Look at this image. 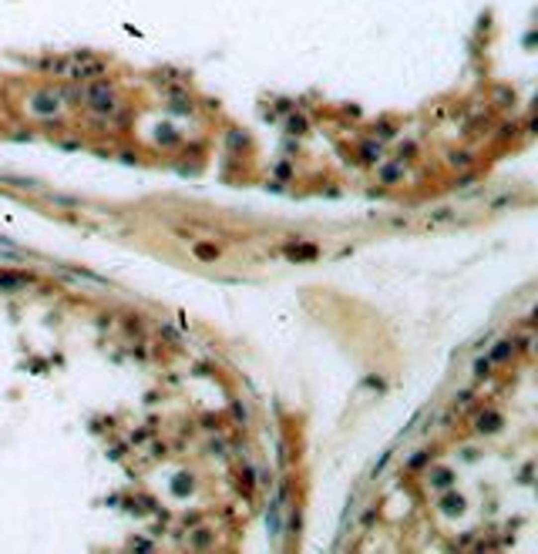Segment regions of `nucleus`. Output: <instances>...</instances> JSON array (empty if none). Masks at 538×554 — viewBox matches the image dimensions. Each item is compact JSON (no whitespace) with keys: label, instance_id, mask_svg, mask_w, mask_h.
Masks as SVG:
<instances>
[{"label":"nucleus","instance_id":"1","mask_svg":"<svg viewBox=\"0 0 538 554\" xmlns=\"http://www.w3.org/2000/svg\"><path fill=\"white\" fill-rule=\"evenodd\" d=\"M54 68L64 74V78H71V81H85V78H101L104 74V61L94 54H88V51H81V54H71L64 57V61H54Z\"/></svg>","mask_w":538,"mask_h":554},{"label":"nucleus","instance_id":"2","mask_svg":"<svg viewBox=\"0 0 538 554\" xmlns=\"http://www.w3.org/2000/svg\"><path fill=\"white\" fill-rule=\"evenodd\" d=\"M30 282V276H20V272H0V289L3 292H17V289H24Z\"/></svg>","mask_w":538,"mask_h":554},{"label":"nucleus","instance_id":"3","mask_svg":"<svg viewBox=\"0 0 538 554\" xmlns=\"http://www.w3.org/2000/svg\"><path fill=\"white\" fill-rule=\"evenodd\" d=\"M474 427L481 430V433H495V430H501V416L495 413V410H488V413H478L474 416Z\"/></svg>","mask_w":538,"mask_h":554},{"label":"nucleus","instance_id":"4","mask_svg":"<svg viewBox=\"0 0 538 554\" xmlns=\"http://www.w3.org/2000/svg\"><path fill=\"white\" fill-rule=\"evenodd\" d=\"M400 171H404V165H383L380 168V181L383 185H394V181L400 178Z\"/></svg>","mask_w":538,"mask_h":554},{"label":"nucleus","instance_id":"5","mask_svg":"<svg viewBox=\"0 0 538 554\" xmlns=\"http://www.w3.org/2000/svg\"><path fill=\"white\" fill-rule=\"evenodd\" d=\"M511 349H515V346H511V339H501V343L495 346V353H491V363H505L511 356Z\"/></svg>","mask_w":538,"mask_h":554},{"label":"nucleus","instance_id":"6","mask_svg":"<svg viewBox=\"0 0 538 554\" xmlns=\"http://www.w3.org/2000/svg\"><path fill=\"white\" fill-rule=\"evenodd\" d=\"M380 145H363V148H360V155H363V161H380Z\"/></svg>","mask_w":538,"mask_h":554},{"label":"nucleus","instance_id":"7","mask_svg":"<svg viewBox=\"0 0 538 554\" xmlns=\"http://www.w3.org/2000/svg\"><path fill=\"white\" fill-rule=\"evenodd\" d=\"M0 181L17 185V188H37V181H30V178H14V175H0Z\"/></svg>","mask_w":538,"mask_h":554},{"label":"nucleus","instance_id":"8","mask_svg":"<svg viewBox=\"0 0 538 554\" xmlns=\"http://www.w3.org/2000/svg\"><path fill=\"white\" fill-rule=\"evenodd\" d=\"M293 259H313L316 255V245H299V249H289Z\"/></svg>","mask_w":538,"mask_h":554},{"label":"nucleus","instance_id":"9","mask_svg":"<svg viewBox=\"0 0 538 554\" xmlns=\"http://www.w3.org/2000/svg\"><path fill=\"white\" fill-rule=\"evenodd\" d=\"M286 131H293V135H303V131H306V121H303V118H289V121H286Z\"/></svg>","mask_w":538,"mask_h":554},{"label":"nucleus","instance_id":"10","mask_svg":"<svg viewBox=\"0 0 538 554\" xmlns=\"http://www.w3.org/2000/svg\"><path fill=\"white\" fill-rule=\"evenodd\" d=\"M34 108H37V111H51V108H57V97H54V101H51V94H41V97H37V104H34Z\"/></svg>","mask_w":538,"mask_h":554},{"label":"nucleus","instance_id":"11","mask_svg":"<svg viewBox=\"0 0 538 554\" xmlns=\"http://www.w3.org/2000/svg\"><path fill=\"white\" fill-rule=\"evenodd\" d=\"M474 373H478V376L491 373V360H488V356H484V360H478V363H474Z\"/></svg>","mask_w":538,"mask_h":554},{"label":"nucleus","instance_id":"12","mask_svg":"<svg viewBox=\"0 0 538 554\" xmlns=\"http://www.w3.org/2000/svg\"><path fill=\"white\" fill-rule=\"evenodd\" d=\"M454 212L451 208H441V212H431V222H444V219H451Z\"/></svg>","mask_w":538,"mask_h":554},{"label":"nucleus","instance_id":"13","mask_svg":"<svg viewBox=\"0 0 538 554\" xmlns=\"http://www.w3.org/2000/svg\"><path fill=\"white\" fill-rule=\"evenodd\" d=\"M427 457H431V454H417V457H411V467H414V471H417V467H424Z\"/></svg>","mask_w":538,"mask_h":554},{"label":"nucleus","instance_id":"14","mask_svg":"<svg viewBox=\"0 0 538 554\" xmlns=\"http://www.w3.org/2000/svg\"><path fill=\"white\" fill-rule=\"evenodd\" d=\"M198 255H202V259H212V255H215V249H212V245H198Z\"/></svg>","mask_w":538,"mask_h":554},{"label":"nucleus","instance_id":"15","mask_svg":"<svg viewBox=\"0 0 538 554\" xmlns=\"http://www.w3.org/2000/svg\"><path fill=\"white\" fill-rule=\"evenodd\" d=\"M454 185H457V188H467V185H474V175H464V178H457Z\"/></svg>","mask_w":538,"mask_h":554}]
</instances>
